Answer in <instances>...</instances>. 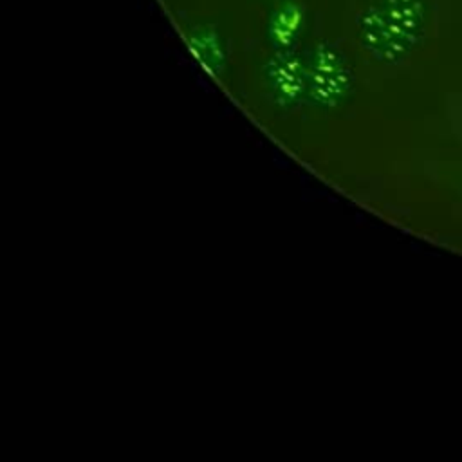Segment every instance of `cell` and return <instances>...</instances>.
Returning a JSON list of instances; mask_svg holds the SVG:
<instances>
[{
  "label": "cell",
  "mask_w": 462,
  "mask_h": 462,
  "mask_svg": "<svg viewBox=\"0 0 462 462\" xmlns=\"http://www.w3.org/2000/svg\"><path fill=\"white\" fill-rule=\"evenodd\" d=\"M184 40L199 60V63L211 74L222 76L229 65V47L226 34L215 22H195L184 29Z\"/></svg>",
  "instance_id": "4"
},
{
  "label": "cell",
  "mask_w": 462,
  "mask_h": 462,
  "mask_svg": "<svg viewBox=\"0 0 462 462\" xmlns=\"http://www.w3.org/2000/svg\"><path fill=\"white\" fill-rule=\"evenodd\" d=\"M263 83L273 103L292 110L307 99V58L296 49L273 51L263 63Z\"/></svg>",
  "instance_id": "3"
},
{
  "label": "cell",
  "mask_w": 462,
  "mask_h": 462,
  "mask_svg": "<svg viewBox=\"0 0 462 462\" xmlns=\"http://www.w3.org/2000/svg\"><path fill=\"white\" fill-rule=\"evenodd\" d=\"M428 20V0H370L356 16V36L374 60L399 63L417 49Z\"/></svg>",
  "instance_id": "1"
},
{
  "label": "cell",
  "mask_w": 462,
  "mask_h": 462,
  "mask_svg": "<svg viewBox=\"0 0 462 462\" xmlns=\"http://www.w3.org/2000/svg\"><path fill=\"white\" fill-rule=\"evenodd\" d=\"M305 25V5L298 0H282L267 13L265 40L273 51H292L296 49Z\"/></svg>",
  "instance_id": "5"
},
{
  "label": "cell",
  "mask_w": 462,
  "mask_h": 462,
  "mask_svg": "<svg viewBox=\"0 0 462 462\" xmlns=\"http://www.w3.org/2000/svg\"><path fill=\"white\" fill-rule=\"evenodd\" d=\"M354 87V74L341 49L321 40L307 56V103L319 110L341 106Z\"/></svg>",
  "instance_id": "2"
}]
</instances>
